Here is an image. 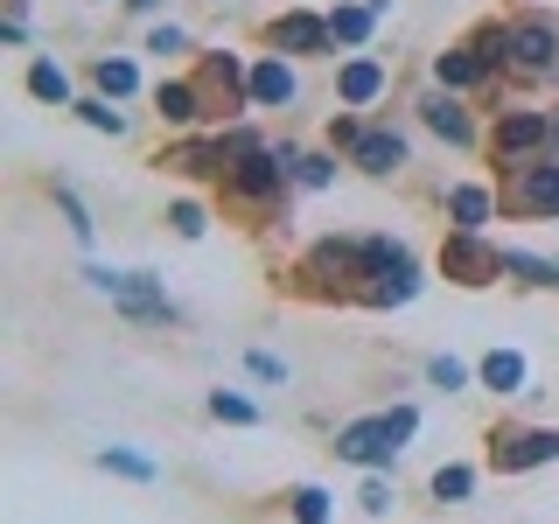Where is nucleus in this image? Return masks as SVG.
<instances>
[{"label": "nucleus", "mask_w": 559, "mask_h": 524, "mask_svg": "<svg viewBox=\"0 0 559 524\" xmlns=\"http://www.w3.org/2000/svg\"><path fill=\"white\" fill-rule=\"evenodd\" d=\"M294 168H301V154H294L287 140H280V147H259V154H245V162H231V175H224V196L245 203V210H280V203H287Z\"/></svg>", "instance_id": "nucleus-1"}, {"label": "nucleus", "mask_w": 559, "mask_h": 524, "mask_svg": "<svg viewBox=\"0 0 559 524\" xmlns=\"http://www.w3.org/2000/svg\"><path fill=\"white\" fill-rule=\"evenodd\" d=\"M497 203L511 217H559V154H532V162L497 168Z\"/></svg>", "instance_id": "nucleus-2"}, {"label": "nucleus", "mask_w": 559, "mask_h": 524, "mask_svg": "<svg viewBox=\"0 0 559 524\" xmlns=\"http://www.w3.org/2000/svg\"><path fill=\"white\" fill-rule=\"evenodd\" d=\"M532 154H552V112L538 105H503L489 119V162L511 168V162H532Z\"/></svg>", "instance_id": "nucleus-3"}, {"label": "nucleus", "mask_w": 559, "mask_h": 524, "mask_svg": "<svg viewBox=\"0 0 559 524\" xmlns=\"http://www.w3.org/2000/svg\"><path fill=\"white\" fill-rule=\"evenodd\" d=\"M84 279H92L98 294H112V308L127 314V322H147V329L175 322V301H168V287L154 273H105V266H92Z\"/></svg>", "instance_id": "nucleus-4"}, {"label": "nucleus", "mask_w": 559, "mask_h": 524, "mask_svg": "<svg viewBox=\"0 0 559 524\" xmlns=\"http://www.w3.org/2000/svg\"><path fill=\"white\" fill-rule=\"evenodd\" d=\"M503 63L511 78H559V22L552 14H518L503 35Z\"/></svg>", "instance_id": "nucleus-5"}, {"label": "nucleus", "mask_w": 559, "mask_h": 524, "mask_svg": "<svg viewBox=\"0 0 559 524\" xmlns=\"http://www.w3.org/2000/svg\"><path fill=\"white\" fill-rule=\"evenodd\" d=\"M441 273L454 279V287L483 294V287H497V279H503V245H489L483 231H448L441 238Z\"/></svg>", "instance_id": "nucleus-6"}, {"label": "nucleus", "mask_w": 559, "mask_h": 524, "mask_svg": "<svg viewBox=\"0 0 559 524\" xmlns=\"http://www.w3.org/2000/svg\"><path fill=\"white\" fill-rule=\"evenodd\" d=\"M559 462V427H497L489 433V468L497 476H532Z\"/></svg>", "instance_id": "nucleus-7"}, {"label": "nucleus", "mask_w": 559, "mask_h": 524, "mask_svg": "<svg viewBox=\"0 0 559 524\" xmlns=\"http://www.w3.org/2000/svg\"><path fill=\"white\" fill-rule=\"evenodd\" d=\"M197 84L210 98V119H238L245 105H252V70H245L231 49H210V57L197 63Z\"/></svg>", "instance_id": "nucleus-8"}, {"label": "nucleus", "mask_w": 559, "mask_h": 524, "mask_svg": "<svg viewBox=\"0 0 559 524\" xmlns=\"http://www.w3.org/2000/svg\"><path fill=\"white\" fill-rule=\"evenodd\" d=\"M266 49H273V57H329V49H336V35H329V14H314V8L273 14V22H266Z\"/></svg>", "instance_id": "nucleus-9"}, {"label": "nucleus", "mask_w": 559, "mask_h": 524, "mask_svg": "<svg viewBox=\"0 0 559 524\" xmlns=\"http://www.w3.org/2000/svg\"><path fill=\"white\" fill-rule=\"evenodd\" d=\"M336 454L357 462V468H371V476H384V468L399 462V441H392V427H384V413H371V419H349L336 433Z\"/></svg>", "instance_id": "nucleus-10"}, {"label": "nucleus", "mask_w": 559, "mask_h": 524, "mask_svg": "<svg viewBox=\"0 0 559 524\" xmlns=\"http://www.w3.org/2000/svg\"><path fill=\"white\" fill-rule=\"evenodd\" d=\"M413 112H419V127H427V133H441L448 147H476V140H483V127H476V112L462 105V92H441V84H433V92L419 98Z\"/></svg>", "instance_id": "nucleus-11"}, {"label": "nucleus", "mask_w": 559, "mask_h": 524, "mask_svg": "<svg viewBox=\"0 0 559 524\" xmlns=\"http://www.w3.org/2000/svg\"><path fill=\"white\" fill-rule=\"evenodd\" d=\"M503 70L483 57L476 43H454V49H441V57H433V84H441V92H476V84H497Z\"/></svg>", "instance_id": "nucleus-12"}, {"label": "nucleus", "mask_w": 559, "mask_h": 524, "mask_svg": "<svg viewBox=\"0 0 559 524\" xmlns=\"http://www.w3.org/2000/svg\"><path fill=\"white\" fill-rule=\"evenodd\" d=\"M154 168H175V175H203V182H224L231 175V154H224V133H203L189 147H168Z\"/></svg>", "instance_id": "nucleus-13"}, {"label": "nucleus", "mask_w": 559, "mask_h": 524, "mask_svg": "<svg viewBox=\"0 0 559 524\" xmlns=\"http://www.w3.org/2000/svg\"><path fill=\"white\" fill-rule=\"evenodd\" d=\"M154 112H162L168 127H203V119H210V98H203L197 78H162V84H154Z\"/></svg>", "instance_id": "nucleus-14"}, {"label": "nucleus", "mask_w": 559, "mask_h": 524, "mask_svg": "<svg viewBox=\"0 0 559 524\" xmlns=\"http://www.w3.org/2000/svg\"><path fill=\"white\" fill-rule=\"evenodd\" d=\"M349 168H364V175H399V168H406V133H399V127H364V140L349 147Z\"/></svg>", "instance_id": "nucleus-15"}, {"label": "nucleus", "mask_w": 559, "mask_h": 524, "mask_svg": "<svg viewBox=\"0 0 559 524\" xmlns=\"http://www.w3.org/2000/svg\"><path fill=\"white\" fill-rule=\"evenodd\" d=\"M413 294H419V266H413V252H406V259H392V266L371 273V287H364L357 308H406Z\"/></svg>", "instance_id": "nucleus-16"}, {"label": "nucleus", "mask_w": 559, "mask_h": 524, "mask_svg": "<svg viewBox=\"0 0 559 524\" xmlns=\"http://www.w3.org/2000/svg\"><path fill=\"white\" fill-rule=\"evenodd\" d=\"M378 92H384V63H378V57H349V63L336 70V98L349 105V112H364Z\"/></svg>", "instance_id": "nucleus-17"}, {"label": "nucleus", "mask_w": 559, "mask_h": 524, "mask_svg": "<svg viewBox=\"0 0 559 524\" xmlns=\"http://www.w3.org/2000/svg\"><path fill=\"white\" fill-rule=\"evenodd\" d=\"M489 217H497V189H483V182H454L448 189V224L454 231H483Z\"/></svg>", "instance_id": "nucleus-18"}, {"label": "nucleus", "mask_w": 559, "mask_h": 524, "mask_svg": "<svg viewBox=\"0 0 559 524\" xmlns=\"http://www.w3.org/2000/svg\"><path fill=\"white\" fill-rule=\"evenodd\" d=\"M294 92H301V84H294V70L280 63V57H259L252 63V105H294Z\"/></svg>", "instance_id": "nucleus-19"}, {"label": "nucleus", "mask_w": 559, "mask_h": 524, "mask_svg": "<svg viewBox=\"0 0 559 524\" xmlns=\"http://www.w3.org/2000/svg\"><path fill=\"white\" fill-rule=\"evenodd\" d=\"M92 84H98V98H133L140 92V70L127 63V57H92Z\"/></svg>", "instance_id": "nucleus-20"}, {"label": "nucleus", "mask_w": 559, "mask_h": 524, "mask_svg": "<svg viewBox=\"0 0 559 524\" xmlns=\"http://www.w3.org/2000/svg\"><path fill=\"white\" fill-rule=\"evenodd\" d=\"M476 378L489 384V392H524V357L518 349H489V357L476 364Z\"/></svg>", "instance_id": "nucleus-21"}, {"label": "nucleus", "mask_w": 559, "mask_h": 524, "mask_svg": "<svg viewBox=\"0 0 559 524\" xmlns=\"http://www.w3.org/2000/svg\"><path fill=\"white\" fill-rule=\"evenodd\" d=\"M28 98H43V105H70V78H63V63H28Z\"/></svg>", "instance_id": "nucleus-22"}, {"label": "nucleus", "mask_w": 559, "mask_h": 524, "mask_svg": "<svg viewBox=\"0 0 559 524\" xmlns=\"http://www.w3.org/2000/svg\"><path fill=\"white\" fill-rule=\"evenodd\" d=\"M371 22H378L371 0H364V8H329V35H336V43H349V49H357L364 35H371Z\"/></svg>", "instance_id": "nucleus-23"}, {"label": "nucleus", "mask_w": 559, "mask_h": 524, "mask_svg": "<svg viewBox=\"0 0 559 524\" xmlns=\"http://www.w3.org/2000/svg\"><path fill=\"white\" fill-rule=\"evenodd\" d=\"M98 468H112V476H133V483H154L162 468L147 462V454H133V448H98Z\"/></svg>", "instance_id": "nucleus-24"}, {"label": "nucleus", "mask_w": 559, "mask_h": 524, "mask_svg": "<svg viewBox=\"0 0 559 524\" xmlns=\"http://www.w3.org/2000/svg\"><path fill=\"white\" fill-rule=\"evenodd\" d=\"M70 112H78V119H84L92 133H112V140L127 133V112H112V98H78Z\"/></svg>", "instance_id": "nucleus-25"}, {"label": "nucleus", "mask_w": 559, "mask_h": 524, "mask_svg": "<svg viewBox=\"0 0 559 524\" xmlns=\"http://www.w3.org/2000/svg\"><path fill=\"white\" fill-rule=\"evenodd\" d=\"M468 489H476V468H468V462H448V468H433V497H441V503H462Z\"/></svg>", "instance_id": "nucleus-26"}, {"label": "nucleus", "mask_w": 559, "mask_h": 524, "mask_svg": "<svg viewBox=\"0 0 559 524\" xmlns=\"http://www.w3.org/2000/svg\"><path fill=\"white\" fill-rule=\"evenodd\" d=\"M287 503H294V524H329V489L322 483H301Z\"/></svg>", "instance_id": "nucleus-27"}, {"label": "nucleus", "mask_w": 559, "mask_h": 524, "mask_svg": "<svg viewBox=\"0 0 559 524\" xmlns=\"http://www.w3.org/2000/svg\"><path fill=\"white\" fill-rule=\"evenodd\" d=\"M294 182H301V189H329V182H336V154H301Z\"/></svg>", "instance_id": "nucleus-28"}, {"label": "nucleus", "mask_w": 559, "mask_h": 524, "mask_svg": "<svg viewBox=\"0 0 559 524\" xmlns=\"http://www.w3.org/2000/svg\"><path fill=\"white\" fill-rule=\"evenodd\" d=\"M210 413L231 419V427H252V419H259V406H252V398H238V392H210Z\"/></svg>", "instance_id": "nucleus-29"}, {"label": "nucleus", "mask_w": 559, "mask_h": 524, "mask_svg": "<svg viewBox=\"0 0 559 524\" xmlns=\"http://www.w3.org/2000/svg\"><path fill=\"white\" fill-rule=\"evenodd\" d=\"M168 224H175V238H203V231H210L203 203H175V210H168Z\"/></svg>", "instance_id": "nucleus-30"}, {"label": "nucleus", "mask_w": 559, "mask_h": 524, "mask_svg": "<svg viewBox=\"0 0 559 524\" xmlns=\"http://www.w3.org/2000/svg\"><path fill=\"white\" fill-rule=\"evenodd\" d=\"M427 384H441V392H462V384H468V364L433 357V364H427Z\"/></svg>", "instance_id": "nucleus-31"}, {"label": "nucleus", "mask_w": 559, "mask_h": 524, "mask_svg": "<svg viewBox=\"0 0 559 524\" xmlns=\"http://www.w3.org/2000/svg\"><path fill=\"white\" fill-rule=\"evenodd\" d=\"M57 210H63V217H70V231H78L84 245H92V210L78 203V189H57Z\"/></svg>", "instance_id": "nucleus-32"}, {"label": "nucleus", "mask_w": 559, "mask_h": 524, "mask_svg": "<svg viewBox=\"0 0 559 524\" xmlns=\"http://www.w3.org/2000/svg\"><path fill=\"white\" fill-rule=\"evenodd\" d=\"M357 140H364V119H357V112H336V119H329V147H343V154H349Z\"/></svg>", "instance_id": "nucleus-33"}, {"label": "nucleus", "mask_w": 559, "mask_h": 524, "mask_svg": "<svg viewBox=\"0 0 559 524\" xmlns=\"http://www.w3.org/2000/svg\"><path fill=\"white\" fill-rule=\"evenodd\" d=\"M147 49H154V57H182L189 35H182V28H154V35H147Z\"/></svg>", "instance_id": "nucleus-34"}, {"label": "nucleus", "mask_w": 559, "mask_h": 524, "mask_svg": "<svg viewBox=\"0 0 559 524\" xmlns=\"http://www.w3.org/2000/svg\"><path fill=\"white\" fill-rule=\"evenodd\" d=\"M384 427H392V441L406 448V441H413V427H419V413H413V406H392V413H384Z\"/></svg>", "instance_id": "nucleus-35"}, {"label": "nucleus", "mask_w": 559, "mask_h": 524, "mask_svg": "<svg viewBox=\"0 0 559 524\" xmlns=\"http://www.w3.org/2000/svg\"><path fill=\"white\" fill-rule=\"evenodd\" d=\"M364 511H371V517H384V511H392V489H384V476H371V483H364Z\"/></svg>", "instance_id": "nucleus-36"}, {"label": "nucleus", "mask_w": 559, "mask_h": 524, "mask_svg": "<svg viewBox=\"0 0 559 524\" xmlns=\"http://www.w3.org/2000/svg\"><path fill=\"white\" fill-rule=\"evenodd\" d=\"M245 364H252V378H266V384H280V378H287V364H280V357H266V349H252Z\"/></svg>", "instance_id": "nucleus-37"}, {"label": "nucleus", "mask_w": 559, "mask_h": 524, "mask_svg": "<svg viewBox=\"0 0 559 524\" xmlns=\"http://www.w3.org/2000/svg\"><path fill=\"white\" fill-rule=\"evenodd\" d=\"M154 8H168V0H127V14H154Z\"/></svg>", "instance_id": "nucleus-38"}, {"label": "nucleus", "mask_w": 559, "mask_h": 524, "mask_svg": "<svg viewBox=\"0 0 559 524\" xmlns=\"http://www.w3.org/2000/svg\"><path fill=\"white\" fill-rule=\"evenodd\" d=\"M552 154H559V112H552Z\"/></svg>", "instance_id": "nucleus-39"}]
</instances>
